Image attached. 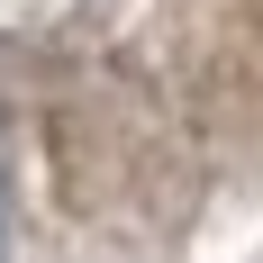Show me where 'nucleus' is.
Wrapping results in <instances>:
<instances>
[{"instance_id":"nucleus-1","label":"nucleus","mask_w":263,"mask_h":263,"mask_svg":"<svg viewBox=\"0 0 263 263\" xmlns=\"http://www.w3.org/2000/svg\"><path fill=\"white\" fill-rule=\"evenodd\" d=\"M0 254H9V182H0Z\"/></svg>"}]
</instances>
